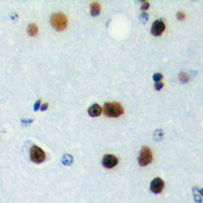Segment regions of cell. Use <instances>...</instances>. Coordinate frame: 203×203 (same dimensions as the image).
Here are the masks:
<instances>
[{"mask_svg":"<svg viewBox=\"0 0 203 203\" xmlns=\"http://www.w3.org/2000/svg\"><path fill=\"white\" fill-rule=\"evenodd\" d=\"M101 11V5L99 2L94 1L92 2L90 4V12H92V15H97Z\"/></svg>","mask_w":203,"mask_h":203,"instance_id":"cell-9","label":"cell"},{"mask_svg":"<svg viewBox=\"0 0 203 203\" xmlns=\"http://www.w3.org/2000/svg\"><path fill=\"white\" fill-rule=\"evenodd\" d=\"M181 77H180V79H181V81H184V82H186L187 81V77H186V74H185V73H183V74H181L180 75Z\"/></svg>","mask_w":203,"mask_h":203,"instance_id":"cell-14","label":"cell"},{"mask_svg":"<svg viewBox=\"0 0 203 203\" xmlns=\"http://www.w3.org/2000/svg\"><path fill=\"white\" fill-rule=\"evenodd\" d=\"M164 29H166V24H164V23L162 19H157L152 23L151 34L153 35V36H156V37L160 36V35L164 33Z\"/></svg>","mask_w":203,"mask_h":203,"instance_id":"cell-6","label":"cell"},{"mask_svg":"<svg viewBox=\"0 0 203 203\" xmlns=\"http://www.w3.org/2000/svg\"><path fill=\"white\" fill-rule=\"evenodd\" d=\"M102 164H103V166L106 168V169H113L114 167L117 166L118 159H117V156H115L114 155L107 153V155H104L103 160H102Z\"/></svg>","mask_w":203,"mask_h":203,"instance_id":"cell-5","label":"cell"},{"mask_svg":"<svg viewBox=\"0 0 203 203\" xmlns=\"http://www.w3.org/2000/svg\"><path fill=\"white\" fill-rule=\"evenodd\" d=\"M163 82H156L155 83V89H160L163 87Z\"/></svg>","mask_w":203,"mask_h":203,"instance_id":"cell-15","label":"cell"},{"mask_svg":"<svg viewBox=\"0 0 203 203\" xmlns=\"http://www.w3.org/2000/svg\"><path fill=\"white\" fill-rule=\"evenodd\" d=\"M151 160H152L151 149H150L148 146H143L138 156V164H140L141 167H145L151 163Z\"/></svg>","mask_w":203,"mask_h":203,"instance_id":"cell-3","label":"cell"},{"mask_svg":"<svg viewBox=\"0 0 203 203\" xmlns=\"http://www.w3.org/2000/svg\"><path fill=\"white\" fill-rule=\"evenodd\" d=\"M103 111L108 117H119L124 113L123 107L119 103H106L104 105Z\"/></svg>","mask_w":203,"mask_h":203,"instance_id":"cell-1","label":"cell"},{"mask_svg":"<svg viewBox=\"0 0 203 203\" xmlns=\"http://www.w3.org/2000/svg\"><path fill=\"white\" fill-rule=\"evenodd\" d=\"M30 155H31V160L36 164H40L42 162H44L45 159H46V153L44 152L43 149L37 145L31 146Z\"/></svg>","mask_w":203,"mask_h":203,"instance_id":"cell-4","label":"cell"},{"mask_svg":"<svg viewBox=\"0 0 203 203\" xmlns=\"http://www.w3.org/2000/svg\"><path fill=\"white\" fill-rule=\"evenodd\" d=\"M164 183L160 178H155L151 181V183H150V190L153 193H160L164 190Z\"/></svg>","mask_w":203,"mask_h":203,"instance_id":"cell-7","label":"cell"},{"mask_svg":"<svg viewBox=\"0 0 203 203\" xmlns=\"http://www.w3.org/2000/svg\"><path fill=\"white\" fill-rule=\"evenodd\" d=\"M87 111H89V116L97 117V116H100V115H101L103 109H102V107L100 106V105L93 104V105H92V106L89 108V110H87Z\"/></svg>","mask_w":203,"mask_h":203,"instance_id":"cell-8","label":"cell"},{"mask_svg":"<svg viewBox=\"0 0 203 203\" xmlns=\"http://www.w3.org/2000/svg\"><path fill=\"white\" fill-rule=\"evenodd\" d=\"M67 16L62 12L53 13L51 15V24L56 31H63L67 27Z\"/></svg>","mask_w":203,"mask_h":203,"instance_id":"cell-2","label":"cell"},{"mask_svg":"<svg viewBox=\"0 0 203 203\" xmlns=\"http://www.w3.org/2000/svg\"><path fill=\"white\" fill-rule=\"evenodd\" d=\"M47 108H48V104H44L43 106L41 107V110H42V111H45V110L47 109Z\"/></svg>","mask_w":203,"mask_h":203,"instance_id":"cell-16","label":"cell"},{"mask_svg":"<svg viewBox=\"0 0 203 203\" xmlns=\"http://www.w3.org/2000/svg\"><path fill=\"white\" fill-rule=\"evenodd\" d=\"M38 26L36 23H30L29 26H27V33H29L30 36L34 37L36 36V35L38 34Z\"/></svg>","mask_w":203,"mask_h":203,"instance_id":"cell-10","label":"cell"},{"mask_svg":"<svg viewBox=\"0 0 203 203\" xmlns=\"http://www.w3.org/2000/svg\"><path fill=\"white\" fill-rule=\"evenodd\" d=\"M163 78V74L162 73H155V75H153V80H155V81H160V79Z\"/></svg>","mask_w":203,"mask_h":203,"instance_id":"cell-11","label":"cell"},{"mask_svg":"<svg viewBox=\"0 0 203 203\" xmlns=\"http://www.w3.org/2000/svg\"><path fill=\"white\" fill-rule=\"evenodd\" d=\"M39 106H40V101H38L37 103H36V105H35V110L37 111V109L39 108Z\"/></svg>","mask_w":203,"mask_h":203,"instance_id":"cell-17","label":"cell"},{"mask_svg":"<svg viewBox=\"0 0 203 203\" xmlns=\"http://www.w3.org/2000/svg\"><path fill=\"white\" fill-rule=\"evenodd\" d=\"M177 17H178V19L183 20L185 19V13L182 12V11H179V12L177 13Z\"/></svg>","mask_w":203,"mask_h":203,"instance_id":"cell-12","label":"cell"},{"mask_svg":"<svg viewBox=\"0 0 203 203\" xmlns=\"http://www.w3.org/2000/svg\"><path fill=\"white\" fill-rule=\"evenodd\" d=\"M148 7H149V3H148V2H143V3H142V5H141V9L145 10V9H147Z\"/></svg>","mask_w":203,"mask_h":203,"instance_id":"cell-13","label":"cell"}]
</instances>
